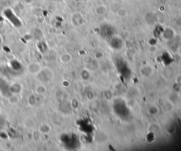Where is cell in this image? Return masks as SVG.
<instances>
[{"instance_id":"obj_1","label":"cell","mask_w":181,"mask_h":151,"mask_svg":"<svg viewBox=\"0 0 181 151\" xmlns=\"http://www.w3.org/2000/svg\"><path fill=\"white\" fill-rule=\"evenodd\" d=\"M4 16L16 28H19L22 26L21 21L20 18L16 16L14 11L11 9H6L4 11Z\"/></svg>"},{"instance_id":"obj_2","label":"cell","mask_w":181,"mask_h":151,"mask_svg":"<svg viewBox=\"0 0 181 151\" xmlns=\"http://www.w3.org/2000/svg\"><path fill=\"white\" fill-rule=\"evenodd\" d=\"M40 81L43 83L49 82L52 79V71L48 68H42L39 73L36 75Z\"/></svg>"},{"instance_id":"obj_3","label":"cell","mask_w":181,"mask_h":151,"mask_svg":"<svg viewBox=\"0 0 181 151\" xmlns=\"http://www.w3.org/2000/svg\"><path fill=\"white\" fill-rule=\"evenodd\" d=\"M42 66L38 62H32L28 65V72L32 75H37L42 69Z\"/></svg>"},{"instance_id":"obj_4","label":"cell","mask_w":181,"mask_h":151,"mask_svg":"<svg viewBox=\"0 0 181 151\" xmlns=\"http://www.w3.org/2000/svg\"><path fill=\"white\" fill-rule=\"evenodd\" d=\"M51 129H52L51 126L49 125L48 124H46V123L42 124L41 125L39 126V128H38V130H39L40 133L43 134H49L50 131H51Z\"/></svg>"},{"instance_id":"obj_5","label":"cell","mask_w":181,"mask_h":151,"mask_svg":"<svg viewBox=\"0 0 181 151\" xmlns=\"http://www.w3.org/2000/svg\"><path fill=\"white\" fill-rule=\"evenodd\" d=\"M46 92L47 88L44 85H37V87L36 88V93H37L38 95H44V94H45Z\"/></svg>"},{"instance_id":"obj_6","label":"cell","mask_w":181,"mask_h":151,"mask_svg":"<svg viewBox=\"0 0 181 151\" xmlns=\"http://www.w3.org/2000/svg\"><path fill=\"white\" fill-rule=\"evenodd\" d=\"M28 103H29V105H30L31 106H34L36 105V98L34 95H30V96L28 97Z\"/></svg>"},{"instance_id":"obj_7","label":"cell","mask_w":181,"mask_h":151,"mask_svg":"<svg viewBox=\"0 0 181 151\" xmlns=\"http://www.w3.org/2000/svg\"><path fill=\"white\" fill-rule=\"evenodd\" d=\"M25 4H27V5H29V4H31L33 2L34 0H22Z\"/></svg>"}]
</instances>
